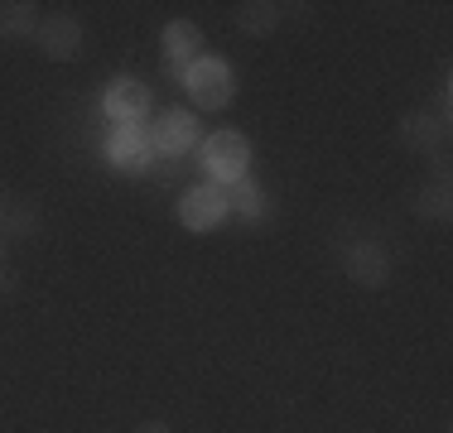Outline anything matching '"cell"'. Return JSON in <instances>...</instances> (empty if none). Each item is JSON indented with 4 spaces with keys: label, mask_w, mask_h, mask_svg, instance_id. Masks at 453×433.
I'll return each mask as SVG.
<instances>
[{
    "label": "cell",
    "mask_w": 453,
    "mask_h": 433,
    "mask_svg": "<svg viewBox=\"0 0 453 433\" xmlns=\"http://www.w3.org/2000/svg\"><path fill=\"white\" fill-rule=\"evenodd\" d=\"M183 87H188V96L203 106V111H222V106L232 102V92H236L232 68H226L222 58H193L188 72H183Z\"/></svg>",
    "instance_id": "cell-1"
},
{
    "label": "cell",
    "mask_w": 453,
    "mask_h": 433,
    "mask_svg": "<svg viewBox=\"0 0 453 433\" xmlns=\"http://www.w3.org/2000/svg\"><path fill=\"white\" fill-rule=\"evenodd\" d=\"M203 164L218 183H242L246 179V164H251V145L232 130H218V135L203 145Z\"/></svg>",
    "instance_id": "cell-2"
},
{
    "label": "cell",
    "mask_w": 453,
    "mask_h": 433,
    "mask_svg": "<svg viewBox=\"0 0 453 433\" xmlns=\"http://www.w3.org/2000/svg\"><path fill=\"white\" fill-rule=\"evenodd\" d=\"M226 216V193L222 188H188L179 198V222L188 232H212Z\"/></svg>",
    "instance_id": "cell-3"
},
{
    "label": "cell",
    "mask_w": 453,
    "mask_h": 433,
    "mask_svg": "<svg viewBox=\"0 0 453 433\" xmlns=\"http://www.w3.org/2000/svg\"><path fill=\"white\" fill-rule=\"evenodd\" d=\"M39 49L49 53L53 63H68V58H78L82 53V25L73 15H49V19H39Z\"/></svg>",
    "instance_id": "cell-4"
},
{
    "label": "cell",
    "mask_w": 453,
    "mask_h": 433,
    "mask_svg": "<svg viewBox=\"0 0 453 433\" xmlns=\"http://www.w3.org/2000/svg\"><path fill=\"white\" fill-rule=\"evenodd\" d=\"M342 270H348V279L376 289V285H386V275H391V260H386L381 246L357 241V246H348V251H342Z\"/></svg>",
    "instance_id": "cell-5"
},
{
    "label": "cell",
    "mask_w": 453,
    "mask_h": 433,
    "mask_svg": "<svg viewBox=\"0 0 453 433\" xmlns=\"http://www.w3.org/2000/svg\"><path fill=\"white\" fill-rule=\"evenodd\" d=\"M150 145L165 149V155H183V149L198 145V121H193L188 111H165L155 125V135H150Z\"/></svg>",
    "instance_id": "cell-6"
},
{
    "label": "cell",
    "mask_w": 453,
    "mask_h": 433,
    "mask_svg": "<svg viewBox=\"0 0 453 433\" xmlns=\"http://www.w3.org/2000/svg\"><path fill=\"white\" fill-rule=\"evenodd\" d=\"M145 106H150V92L135 78H116L106 87V111H111V121H140Z\"/></svg>",
    "instance_id": "cell-7"
},
{
    "label": "cell",
    "mask_w": 453,
    "mask_h": 433,
    "mask_svg": "<svg viewBox=\"0 0 453 433\" xmlns=\"http://www.w3.org/2000/svg\"><path fill=\"white\" fill-rule=\"evenodd\" d=\"M401 140L410 149H434L444 140V121H434L429 111H405L401 116Z\"/></svg>",
    "instance_id": "cell-8"
},
{
    "label": "cell",
    "mask_w": 453,
    "mask_h": 433,
    "mask_svg": "<svg viewBox=\"0 0 453 433\" xmlns=\"http://www.w3.org/2000/svg\"><path fill=\"white\" fill-rule=\"evenodd\" d=\"M29 232H39V202L10 198L5 216H0V236H5V241H19V236H29Z\"/></svg>",
    "instance_id": "cell-9"
},
{
    "label": "cell",
    "mask_w": 453,
    "mask_h": 433,
    "mask_svg": "<svg viewBox=\"0 0 453 433\" xmlns=\"http://www.w3.org/2000/svg\"><path fill=\"white\" fill-rule=\"evenodd\" d=\"M111 164H126V169H140L150 159V140L145 135H135V130H116L111 135Z\"/></svg>",
    "instance_id": "cell-10"
},
{
    "label": "cell",
    "mask_w": 453,
    "mask_h": 433,
    "mask_svg": "<svg viewBox=\"0 0 453 433\" xmlns=\"http://www.w3.org/2000/svg\"><path fill=\"white\" fill-rule=\"evenodd\" d=\"M236 25L246 34H271L280 25V5H271V0H246V5H236Z\"/></svg>",
    "instance_id": "cell-11"
},
{
    "label": "cell",
    "mask_w": 453,
    "mask_h": 433,
    "mask_svg": "<svg viewBox=\"0 0 453 433\" xmlns=\"http://www.w3.org/2000/svg\"><path fill=\"white\" fill-rule=\"evenodd\" d=\"M198 49H203V29L193 25V19H174V25L165 29V53L169 58H193Z\"/></svg>",
    "instance_id": "cell-12"
},
{
    "label": "cell",
    "mask_w": 453,
    "mask_h": 433,
    "mask_svg": "<svg viewBox=\"0 0 453 433\" xmlns=\"http://www.w3.org/2000/svg\"><path fill=\"white\" fill-rule=\"evenodd\" d=\"M29 25H35V5H25V0L0 5V34H25Z\"/></svg>",
    "instance_id": "cell-13"
},
{
    "label": "cell",
    "mask_w": 453,
    "mask_h": 433,
    "mask_svg": "<svg viewBox=\"0 0 453 433\" xmlns=\"http://www.w3.org/2000/svg\"><path fill=\"white\" fill-rule=\"evenodd\" d=\"M419 216H449V183H429V188H419V202H415Z\"/></svg>",
    "instance_id": "cell-14"
},
{
    "label": "cell",
    "mask_w": 453,
    "mask_h": 433,
    "mask_svg": "<svg viewBox=\"0 0 453 433\" xmlns=\"http://www.w3.org/2000/svg\"><path fill=\"white\" fill-rule=\"evenodd\" d=\"M261 202H265V198H261V188H251V183H242V193H236V208L256 216V212H261Z\"/></svg>",
    "instance_id": "cell-15"
},
{
    "label": "cell",
    "mask_w": 453,
    "mask_h": 433,
    "mask_svg": "<svg viewBox=\"0 0 453 433\" xmlns=\"http://www.w3.org/2000/svg\"><path fill=\"white\" fill-rule=\"evenodd\" d=\"M135 433H169V424H159V419H155V424H140Z\"/></svg>",
    "instance_id": "cell-16"
},
{
    "label": "cell",
    "mask_w": 453,
    "mask_h": 433,
    "mask_svg": "<svg viewBox=\"0 0 453 433\" xmlns=\"http://www.w3.org/2000/svg\"><path fill=\"white\" fill-rule=\"evenodd\" d=\"M5 208H10V193H5V188H0V216H5Z\"/></svg>",
    "instance_id": "cell-17"
},
{
    "label": "cell",
    "mask_w": 453,
    "mask_h": 433,
    "mask_svg": "<svg viewBox=\"0 0 453 433\" xmlns=\"http://www.w3.org/2000/svg\"><path fill=\"white\" fill-rule=\"evenodd\" d=\"M0 260H5V236H0Z\"/></svg>",
    "instance_id": "cell-18"
}]
</instances>
